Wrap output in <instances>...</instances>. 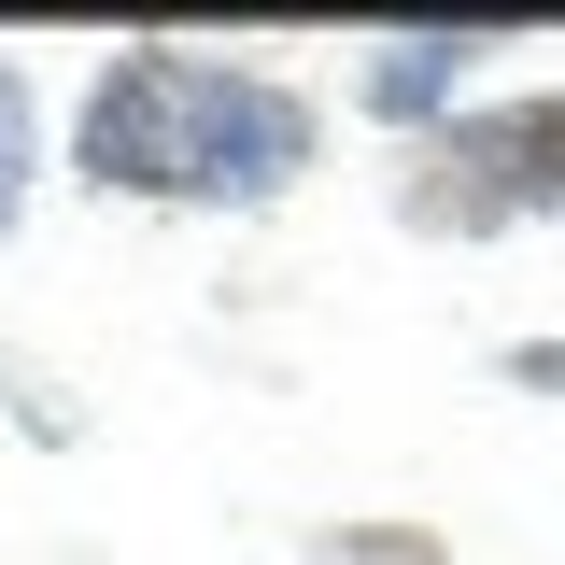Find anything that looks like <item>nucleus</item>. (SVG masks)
Masks as SVG:
<instances>
[{"instance_id": "f257e3e1", "label": "nucleus", "mask_w": 565, "mask_h": 565, "mask_svg": "<svg viewBox=\"0 0 565 565\" xmlns=\"http://www.w3.org/2000/svg\"><path fill=\"white\" fill-rule=\"evenodd\" d=\"M297 170H311V114L226 57H184V43L114 57L99 99H85V184H128V199H282Z\"/></svg>"}, {"instance_id": "f03ea898", "label": "nucleus", "mask_w": 565, "mask_h": 565, "mask_svg": "<svg viewBox=\"0 0 565 565\" xmlns=\"http://www.w3.org/2000/svg\"><path fill=\"white\" fill-rule=\"evenodd\" d=\"M438 212L452 226H494V212H565V99H509V114H467L438 141Z\"/></svg>"}, {"instance_id": "7ed1b4c3", "label": "nucleus", "mask_w": 565, "mask_h": 565, "mask_svg": "<svg viewBox=\"0 0 565 565\" xmlns=\"http://www.w3.org/2000/svg\"><path fill=\"white\" fill-rule=\"evenodd\" d=\"M452 57H467V43H396V57H382V85H367V99H382V114H424V99L452 85Z\"/></svg>"}, {"instance_id": "20e7f679", "label": "nucleus", "mask_w": 565, "mask_h": 565, "mask_svg": "<svg viewBox=\"0 0 565 565\" xmlns=\"http://www.w3.org/2000/svg\"><path fill=\"white\" fill-rule=\"evenodd\" d=\"M29 199V71H0V226Z\"/></svg>"}, {"instance_id": "39448f33", "label": "nucleus", "mask_w": 565, "mask_h": 565, "mask_svg": "<svg viewBox=\"0 0 565 565\" xmlns=\"http://www.w3.org/2000/svg\"><path fill=\"white\" fill-rule=\"evenodd\" d=\"M326 565H438V552H424V537H396V523H382V537H326Z\"/></svg>"}]
</instances>
